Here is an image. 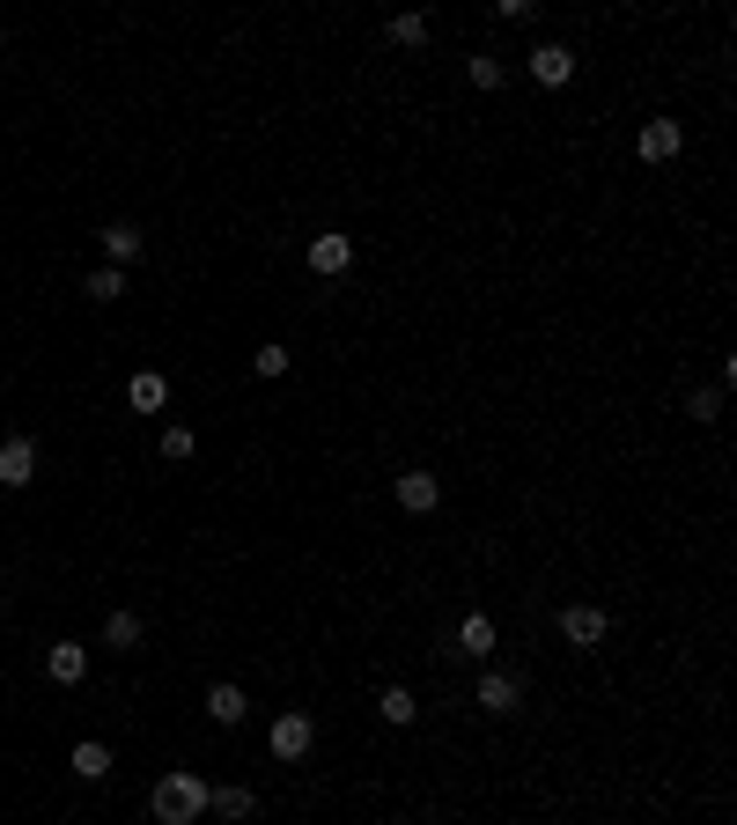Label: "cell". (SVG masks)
<instances>
[{"label":"cell","mask_w":737,"mask_h":825,"mask_svg":"<svg viewBox=\"0 0 737 825\" xmlns=\"http://www.w3.org/2000/svg\"><path fill=\"white\" fill-rule=\"evenodd\" d=\"M199 811H207V781H199V774L177 767V774L155 781V818H163V825H193Z\"/></svg>","instance_id":"obj_1"},{"label":"cell","mask_w":737,"mask_h":825,"mask_svg":"<svg viewBox=\"0 0 737 825\" xmlns=\"http://www.w3.org/2000/svg\"><path fill=\"white\" fill-rule=\"evenodd\" d=\"M266 745H273V759H302L310 745H318V723H310L302 707H280L273 729H266Z\"/></svg>","instance_id":"obj_2"},{"label":"cell","mask_w":737,"mask_h":825,"mask_svg":"<svg viewBox=\"0 0 737 825\" xmlns=\"http://www.w3.org/2000/svg\"><path fill=\"white\" fill-rule=\"evenodd\" d=\"M679 147H686V125H679V119H649V125L635 133V155H641V163H671Z\"/></svg>","instance_id":"obj_3"},{"label":"cell","mask_w":737,"mask_h":825,"mask_svg":"<svg viewBox=\"0 0 737 825\" xmlns=\"http://www.w3.org/2000/svg\"><path fill=\"white\" fill-rule=\"evenodd\" d=\"M30 480H37V442L8 436L0 442V486H30Z\"/></svg>","instance_id":"obj_4"},{"label":"cell","mask_w":737,"mask_h":825,"mask_svg":"<svg viewBox=\"0 0 737 825\" xmlns=\"http://www.w3.org/2000/svg\"><path fill=\"white\" fill-rule=\"evenodd\" d=\"M531 81H539V89H568V81H575V52L568 45H539L531 52Z\"/></svg>","instance_id":"obj_5"},{"label":"cell","mask_w":737,"mask_h":825,"mask_svg":"<svg viewBox=\"0 0 737 825\" xmlns=\"http://www.w3.org/2000/svg\"><path fill=\"white\" fill-rule=\"evenodd\" d=\"M392 494H398V509H406V516H428V509H436V494H442V486H436V472H398V486H392Z\"/></svg>","instance_id":"obj_6"},{"label":"cell","mask_w":737,"mask_h":825,"mask_svg":"<svg viewBox=\"0 0 737 825\" xmlns=\"http://www.w3.org/2000/svg\"><path fill=\"white\" fill-rule=\"evenodd\" d=\"M561 634L575 641V649H597V641H605V612H597V605H568L561 612Z\"/></svg>","instance_id":"obj_7"},{"label":"cell","mask_w":737,"mask_h":825,"mask_svg":"<svg viewBox=\"0 0 737 825\" xmlns=\"http://www.w3.org/2000/svg\"><path fill=\"white\" fill-rule=\"evenodd\" d=\"M45 671H52V685H81L89 649H81V641H52V649H45Z\"/></svg>","instance_id":"obj_8"},{"label":"cell","mask_w":737,"mask_h":825,"mask_svg":"<svg viewBox=\"0 0 737 825\" xmlns=\"http://www.w3.org/2000/svg\"><path fill=\"white\" fill-rule=\"evenodd\" d=\"M125 406H133V413H163V406H170V384H163V369H141V376L125 384Z\"/></svg>","instance_id":"obj_9"},{"label":"cell","mask_w":737,"mask_h":825,"mask_svg":"<svg viewBox=\"0 0 737 825\" xmlns=\"http://www.w3.org/2000/svg\"><path fill=\"white\" fill-rule=\"evenodd\" d=\"M354 266V237H310V273H346Z\"/></svg>","instance_id":"obj_10"},{"label":"cell","mask_w":737,"mask_h":825,"mask_svg":"<svg viewBox=\"0 0 737 825\" xmlns=\"http://www.w3.org/2000/svg\"><path fill=\"white\" fill-rule=\"evenodd\" d=\"M103 251H111V266H133V258H141V229H133V221H111V229H103Z\"/></svg>","instance_id":"obj_11"},{"label":"cell","mask_w":737,"mask_h":825,"mask_svg":"<svg viewBox=\"0 0 737 825\" xmlns=\"http://www.w3.org/2000/svg\"><path fill=\"white\" fill-rule=\"evenodd\" d=\"M480 707H487V715H516V679L509 671H487V679H480Z\"/></svg>","instance_id":"obj_12"},{"label":"cell","mask_w":737,"mask_h":825,"mask_svg":"<svg viewBox=\"0 0 737 825\" xmlns=\"http://www.w3.org/2000/svg\"><path fill=\"white\" fill-rule=\"evenodd\" d=\"M207 811H221V818H251V811H258V796H251L244 781H229V789H207Z\"/></svg>","instance_id":"obj_13"},{"label":"cell","mask_w":737,"mask_h":825,"mask_svg":"<svg viewBox=\"0 0 737 825\" xmlns=\"http://www.w3.org/2000/svg\"><path fill=\"white\" fill-rule=\"evenodd\" d=\"M207 715H215L221 729H237V723H244V715H251V701H244V693H237V685H215V693H207Z\"/></svg>","instance_id":"obj_14"},{"label":"cell","mask_w":737,"mask_h":825,"mask_svg":"<svg viewBox=\"0 0 737 825\" xmlns=\"http://www.w3.org/2000/svg\"><path fill=\"white\" fill-rule=\"evenodd\" d=\"M376 715H384L392 729H406V723L420 715V707H414V693H406V685H384V701H376Z\"/></svg>","instance_id":"obj_15"},{"label":"cell","mask_w":737,"mask_h":825,"mask_svg":"<svg viewBox=\"0 0 737 825\" xmlns=\"http://www.w3.org/2000/svg\"><path fill=\"white\" fill-rule=\"evenodd\" d=\"M458 649H465V656H487L494 649V619H487V612H472L465 627H458Z\"/></svg>","instance_id":"obj_16"},{"label":"cell","mask_w":737,"mask_h":825,"mask_svg":"<svg viewBox=\"0 0 737 825\" xmlns=\"http://www.w3.org/2000/svg\"><path fill=\"white\" fill-rule=\"evenodd\" d=\"M103 641H111V649H141V619H133V612H111V619H103Z\"/></svg>","instance_id":"obj_17"},{"label":"cell","mask_w":737,"mask_h":825,"mask_svg":"<svg viewBox=\"0 0 737 825\" xmlns=\"http://www.w3.org/2000/svg\"><path fill=\"white\" fill-rule=\"evenodd\" d=\"M74 774L103 781V774H111V752H103V745H74Z\"/></svg>","instance_id":"obj_18"},{"label":"cell","mask_w":737,"mask_h":825,"mask_svg":"<svg viewBox=\"0 0 737 825\" xmlns=\"http://www.w3.org/2000/svg\"><path fill=\"white\" fill-rule=\"evenodd\" d=\"M89 295H97V302H119V295H125V273H119V266H97V273H89Z\"/></svg>","instance_id":"obj_19"},{"label":"cell","mask_w":737,"mask_h":825,"mask_svg":"<svg viewBox=\"0 0 737 825\" xmlns=\"http://www.w3.org/2000/svg\"><path fill=\"white\" fill-rule=\"evenodd\" d=\"M251 369H258V376H288V346H280V340H266L258 354H251Z\"/></svg>","instance_id":"obj_20"},{"label":"cell","mask_w":737,"mask_h":825,"mask_svg":"<svg viewBox=\"0 0 737 825\" xmlns=\"http://www.w3.org/2000/svg\"><path fill=\"white\" fill-rule=\"evenodd\" d=\"M384 37H392V45H420V37H428V15H392Z\"/></svg>","instance_id":"obj_21"},{"label":"cell","mask_w":737,"mask_h":825,"mask_svg":"<svg viewBox=\"0 0 737 825\" xmlns=\"http://www.w3.org/2000/svg\"><path fill=\"white\" fill-rule=\"evenodd\" d=\"M686 413L701 420V428H708V420H723V391H693V398H686Z\"/></svg>","instance_id":"obj_22"},{"label":"cell","mask_w":737,"mask_h":825,"mask_svg":"<svg viewBox=\"0 0 737 825\" xmlns=\"http://www.w3.org/2000/svg\"><path fill=\"white\" fill-rule=\"evenodd\" d=\"M472 81H480V89H502V59H494V52H472Z\"/></svg>","instance_id":"obj_23"},{"label":"cell","mask_w":737,"mask_h":825,"mask_svg":"<svg viewBox=\"0 0 737 825\" xmlns=\"http://www.w3.org/2000/svg\"><path fill=\"white\" fill-rule=\"evenodd\" d=\"M163 458H193V428H163Z\"/></svg>","instance_id":"obj_24"},{"label":"cell","mask_w":737,"mask_h":825,"mask_svg":"<svg viewBox=\"0 0 737 825\" xmlns=\"http://www.w3.org/2000/svg\"><path fill=\"white\" fill-rule=\"evenodd\" d=\"M494 15H502V23H531L539 8H531V0H494Z\"/></svg>","instance_id":"obj_25"}]
</instances>
